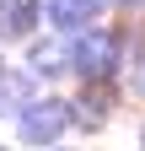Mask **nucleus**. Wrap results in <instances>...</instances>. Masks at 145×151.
<instances>
[{
  "label": "nucleus",
  "instance_id": "1",
  "mask_svg": "<svg viewBox=\"0 0 145 151\" xmlns=\"http://www.w3.org/2000/svg\"><path fill=\"white\" fill-rule=\"evenodd\" d=\"M118 54H124V38H118V32L92 27V32H81L75 43H70V70L86 76V81H102V76H113Z\"/></svg>",
  "mask_w": 145,
  "mask_h": 151
},
{
  "label": "nucleus",
  "instance_id": "2",
  "mask_svg": "<svg viewBox=\"0 0 145 151\" xmlns=\"http://www.w3.org/2000/svg\"><path fill=\"white\" fill-rule=\"evenodd\" d=\"M65 124H70V108H65L59 97H38V103H27V108H22V119H16L22 140H32V146H48Z\"/></svg>",
  "mask_w": 145,
  "mask_h": 151
},
{
  "label": "nucleus",
  "instance_id": "3",
  "mask_svg": "<svg viewBox=\"0 0 145 151\" xmlns=\"http://www.w3.org/2000/svg\"><path fill=\"white\" fill-rule=\"evenodd\" d=\"M70 108V124H86V129H97L102 119H107V108H113V97H107L102 86H92V92H81L75 103H65Z\"/></svg>",
  "mask_w": 145,
  "mask_h": 151
},
{
  "label": "nucleus",
  "instance_id": "4",
  "mask_svg": "<svg viewBox=\"0 0 145 151\" xmlns=\"http://www.w3.org/2000/svg\"><path fill=\"white\" fill-rule=\"evenodd\" d=\"M97 6H102V0H48V22L54 27H86V22H92V16H97Z\"/></svg>",
  "mask_w": 145,
  "mask_h": 151
},
{
  "label": "nucleus",
  "instance_id": "5",
  "mask_svg": "<svg viewBox=\"0 0 145 151\" xmlns=\"http://www.w3.org/2000/svg\"><path fill=\"white\" fill-rule=\"evenodd\" d=\"M32 27H38V6L32 0H6L0 6V32L6 38H27Z\"/></svg>",
  "mask_w": 145,
  "mask_h": 151
},
{
  "label": "nucleus",
  "instance_id": "6",
  "mask_svg": "<svg viewBox=\"0 0 145 151\" xmlns=\"http://www.w3.org/2000/svg\"><path fill=\"white\" fill-rule=\"evenodd\" d=\"M32 70L38 76H59V70H70V49L59 43V38H43V43H32Z\"/></svg>",
  "mask_w": 145,
  "mask_h": 151
},
{
  "label": "nucleus",
  "instance_id": "7",
  "mask_svg": "<svg viewBox=\"0 0 145 151\" xmlns=\"http://www.w3.org/2000/svg\"><path fill=\"white\" fill-rule=\"evenodd\" d=\"M134 92L145 97V49H140V70H134Z\"/></svg>",
  "mask_w": 145,
  "mask_h": 151
},
{
  "label": "nucleus",
  "instance_id": "8",
  "mask_svg": "<svg viewBox=\"0 0 145 151\" xmlns=\"http://www.w3.org/2000/svg\"><path fill=\"white\" fill-rule=\"evenodd\" d=\"M113 6H140V0H113Z\"/></svg>",
  "mask_w": 145,
  "mask_h": 151
},
{
  "label": "nucleus",
  "instance_id": "9",
  "mask_svg": "<svg viewBox=\"0 0 145 151\" xmlns=\"http://www.w3.org/2000/svg\"><path fill=\"white\" fill-rule=\"evenodd\" d=\"M140 151H145V146H140Z\"/></svg>",
  "mask_w": 145,
  "mask_h": 151
}]
</instances>
